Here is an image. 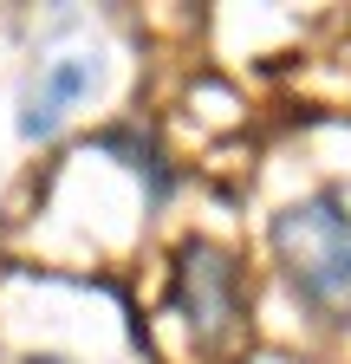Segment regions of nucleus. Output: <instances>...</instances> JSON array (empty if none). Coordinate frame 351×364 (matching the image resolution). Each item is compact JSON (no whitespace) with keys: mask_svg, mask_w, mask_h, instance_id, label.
I'll return each instance as SVG.
<instances>
[{"mask_svg":"<svg viewBox=\"0 0 351 364\" xmlns=\"http://www.w3.org/2000/svg\"><path fill=\"white\" fill-rule=\"evenodd\" d=\"M85 91H92V59H59L46 78L33 85L20 130H26V136H53V130H59V117H65V105H72V98H85Z\"/></svg>","mask_w":351,"mask_h":364,"instance_id":"3","label":"nucleus"},{"mask_svg":"<svg viewBox=\"0 0 351 364\" xmlns=\"http://www.w3.org/2000/svg\"><path fill=\"white\" fill-rule=\"evenodd\" d=\"M26 364H65V358H26Z\"/></svg>","mask_w":351,"mask_h":364,"instance_id":"5","label":"nucleus"},{"mask_svg":"<svg viewBox=\"0 0 351 364\" xmlns=\"http://www.w3.org/2000/svg\"><path fill=\"white\" fill-rule=\"evenodd\" d=\"M274 247L293 293L313 306L345 318L351 312V215L338 196H306L274 221Z\"/></svg>","mask_w":351,"mask_h":364,"instance_id":"1","label":"nucleus"},{"mask_svg":"<svg viewBox=\"0 0 351 364\" xmlns=\"http://www.w3.org/2000/svg\"><path fill=\"white\" fill-rule=\"evenodd\" d=\"M98 144H104V150H117V156H130V169L150 182V202H163V196L176 189V176H169V163H163V150L150 144V136H137V130H104Z\"/></svg>","mask_w":351,"mask_h":364,"instance_id":"4","label":"nucleus"},{"mask_svg":"<svg viewBox=\"0 0 351 364\" xmlns=\"http://www.w3.org/2000/svg\"><path fill=\"white\" fill-rule=\"evenodd\" d=\"M176 312L195 326V338H222L234 326V306H241V273L222 247L208 241H189L176 254V287H169Z\"/></svg>","mask_w":351,"mask_h":364,"instance_id":"2","label":"nucleus"}]
</instances>
